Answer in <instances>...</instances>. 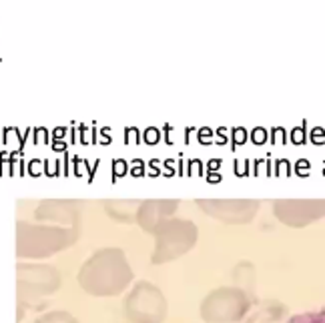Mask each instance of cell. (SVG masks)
<instances>
[{
	"label": "cell",
	"mask_w": 325,
	"mask_h": 323,
	"mask_svg": "<svg viewBox=\"0 0 325 323\" xmlns=\"http://www.w3.org/2000/svg\"><path fill=\"white\" fill-rule=\"evenodd\" d=\"M132 279V271L127 263V257L116 251H100L86 263L81 271V283L82 287L93 293V295H119L127 289Z\"/></svg>",
	"instance_id": "1"
},
{
	"label": "cell",
	"mask_w": 325,
	"mask_h": 323,
	"mask_svg": "<svg viewBox=\"0 0 325 323\" xmlns=\"http://www.w3.org/2000/svg\"><path fill=\"white\" fill-rule=\"evenodd\" d=\"M251 309L245 289L219 287L201 301V317L205 323H237Z\"/></svg>",
	"instance_id": "2"
},
{
	"label": "cell",
	"mask_w": 325,
	"mask_h": 323,
	"mask_svg": "<svg viewBox=\"0 0 325 323\" xmlns=\"http://www.w3.org/2000/svg\"><path fill=\"white\" fill-rule=\"evenodd\" d=\"M167 315V301L159 287L141 281L132 287L125 301L129 323H161Z\"/></svg>",
	"instance_id": "3"
},
{
	"label": "cell",
	"mask_w": 325,
	"mask_h": 323,
	"mask_svg": "<svg viewBox=\"0 0 325 323\" xmlns=\"http://www.w3.org/2000/svg\"><path fill=\"white\" fill-rule=\"evenodd\" d=\"M197 241V229L189 221H175L173 227H167L162 233V241L155 249L153 263H165L187 253Z\"/></svg>",
	"instance_id": "4"
},
{
	"label": "cell",
	"mask_w": 325,
	"mask_h": 323,
	"mask_svg": "<svg viewBox=\"0 0 325 323\" xmlns=\"http://www.w3.org/2000/svg\"><path fill=\"white\" fill-rule=\"evenodd\" d=\"M275 215L289 227H305L307 223L325 217V199L323 201H277L273 205Z\"/></svg>",
	"instance_id": "5"
},
{
	"label": "cell",
	"mask_w": 325,
	"mask_h": 323,
	"mask_svg": "<svg viewBox=\"0 0 325 323\" xmlns=\"http://www.w3.org/2000/svg\"><path fill=\"white\" fill-rule=\"evenodd\" d=\"M201 207L221 219V221H227V223H247L251 219L255 217L257 209H259V203L257 201H199Z\"/></svg>",
	"instance_id": "6"
},
{
	"label": "cell",
	"mask_w": 325,
	"mask_h": 323,
	"mask_svg": "<svg viewBox=\"0 0 325 323\" xmlns=\"http://www.w3.org/2000/svg\"><path fill=\"white\" fill-rule=\"evenodd\" d=\"M287 323H325V309L297 313V315H293Z\"/></svg>",
	"instance_id": "7"
},
{
	"label": "cell",
	"mask_w": 325,
	"mask_h": 323,
	"mask_svg": "<svg viewBox=\"0 0 325 323\" xmlns=\"http://www.w3.org/2000/svg\"><path fill=\"white\" fill-rule=\"evenodd\" d=\"M38 323H77L72 317H68L66 313H52V315H49V317H44L42 321H38Z\"/></svg>",
	"instance_id": "8"
}]
</instances>
